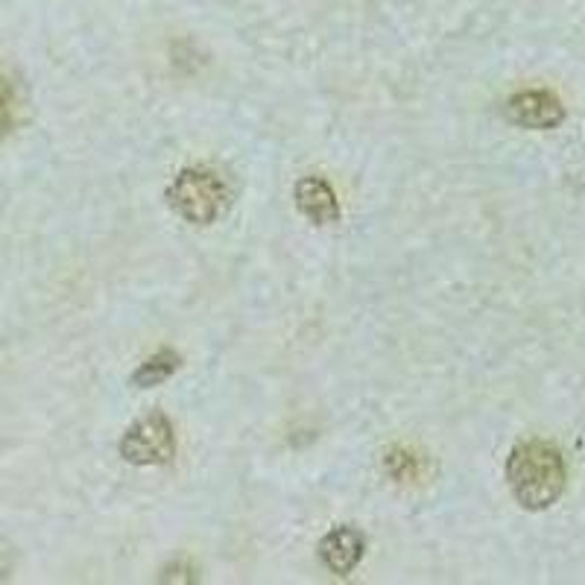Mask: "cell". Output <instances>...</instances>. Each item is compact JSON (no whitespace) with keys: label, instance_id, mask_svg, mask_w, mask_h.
Segmentation results:
<instances>
[{"label":"cell","instance_id":"1","mask_svg":"<svg viewBox=\"0 0 585 585\" xmlns=\"http://www.w3.org/2000/svg\"><path fill=\"white\" fill-rule=\"evenodd\" d=\"M506 480L513 495L527 509H545L554 504L565 489V463L554 445L522 443L509 454Z\"/></svg>","mask_w":585,"mask_h":585},{"label":"cell","instance_id":"2","mask_svg":"<svg viewBox=\"0 0 585 585\" xmlns=\"http://www.w3.org/2000/svg\"><path fill=\"white\" fill-rule=\"evenodd\" d=\"M226 185L208 170H182L170 188V202L188 222L208 226L226 206Z\"/></svg>","mask_w":585,"mask_h":585},{"label":"cell","instance_id":"3","mask_svg":"<svg viewBox=\"0 0 585 585\" xmlns=\"http://www.w3.org/2000/svg\"><path fill=\"white\" fill-rule=\"evenodd\" d=\"M120 454L132 466H165L176 454L173 425L161 413H152L129 427L120 443Z\"/></svg>","mask_w":585,"mask_h":585},{"label":"cell","instance_id":"4","mask_svg":"<svg viewBox=\"0 0 585 585\" xmlns=\"http://www.w3.org/2000/svg\"><path fill=\"white\" fill-rule=\"evenodd\" d=\"M506 115L518 127L527 129H551L565 118L559 100L554 95H547V91H524V95L513 97L509 106H506Z\"/></svg>","mask_w":585,"mask_h":585},{"label":"cell","instance_id":"5","mask_svg":"<svg viewBox=\"0 0 585 585\" xmlns=\"http://www.w3.org/2000/svg\"><path fill=\"white\" fill-rule=\"evenodd\" d=\"M364 536L351 531V527H337V531H331L319 542V556H323L325 568L331 574H340V577H346V574L357 568V562L364 559Z\"/></svg>","mask_w":585,"mask_h":585},{"label":"cell","instance_id":"6","mask_svg":"<svg viewBox=\"0 0 585 585\" xmlns=\"http://www.w3.org/2000/svg\"><path fill=\"white\" fill-rule=\"evenodd\" d=\"M296 202H299L301 214L314 222H334L340 217V206H337V197H334L331 185L317 179V176H308L296 185Z\"/></svg>","mask_w":585,"mask_h":585},{"label":"cell","instance_id":"7","mask_svg":"<svg viewBox=\"0 0 585 585\" xmlns=\"http://www.w3.org/2000/svg\"><path fill=\"white\" fill-rule=\"evenodd\" d=\"M176 369H179V355H176L173 348H161L159 355H152L147 364H141V369L132 375V384L141 389L159 387Z\"/></svg>","mask_w":585,"mask_h":585},{"label":"cell","instance_id":"8","mask_svg":"<svg viewBox=\"0 0 585 585\" xmlns=\"http://www.w3.org/2000/svg\"><path fill=\"white\" fill-rule=\"evenodd\" d=\"M12 106H16V100H12V86L0 77V132L12 123Z\"/></svg>","mask_w":585,"mask_h":585},{"label":"cell","instance_id":"9","mask_svg":"<svg viewBox=\"0 0 585 585\" xmlns=\"http://www.w3.org/2000/svg\"><path fill=\"white\" fill-rule=\"evenodd\" d=\"M9 574V554H7V547L0 545V579L7 577Z\"/></svg>","mask_w":585,"mask_h":585}]
</instances>
